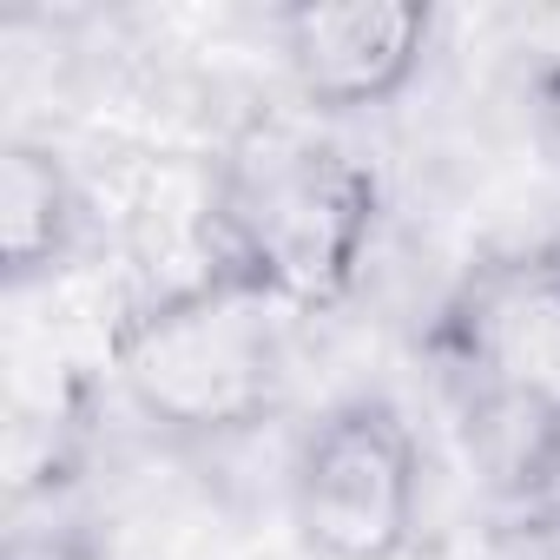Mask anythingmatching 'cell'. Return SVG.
Returning <instances> with one entry per match:
<instances>
[{
	"label": "cell",
	"mask_w": 560,
	"mask_h": 560,
	"mask_svg": "<svg viewBox=\"0 0 560 560\" xmlns=\"http://www.w3.org/2000/svg\"><path fill=\"white\" fill-rule=\"evenodd\" d=\"M270 40L304 113L357 119L396 106L416 86L435 47V8H416V0H298V8L270 14Z\"/></svg>",
	"instance_id": "5"
},
{
	"label": "cell",
	"mask_w": 560,
	"mask_h": 560,
	"mask_svg": "<svg viewBox=\"0 0 560 560\" xmlns=\"http://www.w3.org/2000/svg\"><path fill=\"white\" fill-rule=\"evenodd\" d=\"M376 231V165L311 126H250L205 198V264L231 270L284 317L350 304Z\"/></svg>",
	"instance_id": "1"
},
{
	"label": "cell",
	"mask_w": 560,
	"mask_h": 560,
	"mask_svg": "<svg viewBox=\"0 0 560 560\" xmlns=\"http://www.w3.org/2000/svg\"><path fill=\"white\" fill-rule=\"evenodd\" d=\"M291 521L317 560H402L422 521V442L396 396H337L291 455Z\"/></svg>",
	"instance_id": "4"
},
{
	"label": "cell",
	"mask_w": 560,
	"mask_h": 560,
	"mask_svg": "<svg viewBox=\"0 0 560 560\" xmlns=\"http://www.w3.org/2000/svg\"><path fill=\"white\" fill-rule=\"evenodd\" d=\"M106 370L126 409L172 442H237L284 402V311L198 264V277L152 291L106 337Z\"/></svg>",
	"instance_id": "2"
},
{
	"label": "cell",
	"mask_w": 560,
	"mask_h": 560,
	"mask_svg": "<svg viewBox=\"0 0 560 560\" xmlns=\"http://www.w3.org/2000/svg\"><path fill=\"white\" fill-rule=\"evenodd\" d=\"M540 257H547V264H553V277H560V224H553V231L540 237Z\"/></svg>",
	"instance_id": "7"
},
{
	"label": "cell",
	"mask_w": 560,
	"mask_h": 560,
	"mask_svg": "<svg viewBox=\"0 0 560 560\" xmlns=\"http://www.w3.org/2000/svg\"><path fill=\"white\" fill-rule=\"evenodd\" d=\"M468 422L508 442L514 475L560 468V277L540 244L475 264L429 330Z\"/></svg>",
	"instance_id": "3"
},
{
	"label": "cell",
	"mask_w": 560,
	"mask_h": 560,
	"mask_svg": "<svg viewBox=\"0 0 560 560\" xmlns=\"http://www.w3.org/2000/svg\"><path fill=\"white\" fill-rule=\"evenodd\" d=\"M93 224V198L73 165L40 139H8L0 159V270L8 291H34L60 277Z\"/></svg>",
	"instance_id": "6"
}]
</instances>
